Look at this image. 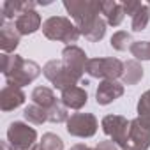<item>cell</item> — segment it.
Masks as SVG:
<instances>
[{"instance_id":"2e32d148","label":"cell","mask_w":150,"mask_h":150,"mask_svg":"<svg viewBox=\"0 0 150 150\" xmlns=\"http://www.w3.org/2000/svg\"><path fill=\"white\" fill-rule=\"evenodd\" d=\"M101 13L106 16V23L111 25V27H118L125 18L122 2H113V0L101 2Z\"/></svg>"},{"instance_id":"5b68a950","label":"cell","mask_w":150,"mask_h":150,"mask_svg":"<svg viewBox=\"0 0 150 150\" xmlns=\"http://www.w3.org/2000/svg\"><path fill=\"white\" fill-rule=\"evenodd\" d=\"M42 72H44V76L53 83V87H55V88H60V90H65V88H69V87H74L78 81H83L81 78L76 76V74H72V72L64 65L62 60H50V62L44 65Z\"/></svg>"},{"instance_id":"4dcf8cb0","label":"cell","mask_w":150,"mask_h":150,"mask_svg":"<svg viewBox=\"0 0 150 150\" xmlns=\"http://www.w3.org/2000/svg\"><path fill=\"white\" fill-rule=\"evenodd\" d=\"M30 150H44V148H42V146H41V145H34V146H32V148H30Z\"/></svg>"},{"instance_id":"83f0119b","label":"cell","mask_w":150,"mask_h":150,"mask_svg":"<svg viewBox=\"0 0 150 150\" xmlns=\"http://www.w3.org/2000/svg\"><path fill=\"white\" fill-rule=\"evenodd\" d=\"M94 150H122L117 143H113V141H101Z\"/></svg>"},{"instance_id":"ffe728a7","label":"cell","mask_w":150,"mask_h":150,"mask_svg":"<svg viewBox=\"0 0 150 150\" xmlns=\"http://www.w3.org/2000/svg\"><path fill=\"white\" fill-rule=\"evenodd\" d=\"M148 21H150V7L143 4V6L138 9V13L131 18V27H132L134 32H141V30L146 28Z\"/></svg>"},{"instance_id":"7a4b0ae2","label":"cell","mask_w":150,"mask_h":150,"mask_svg":"<svg viewBox=\"0 0 150 150\" xmlns=\"http://www.w3.org/2000/svg\"><path fill=\"white\" fill-rule=\"evenodd\" d=\"M42 34L50 41H62L67 46H72V42H76L81 35L78 27L71 23V20L64 16H51L42 23Z\"/></svg>"},{"instance_id":"7402d4cb","label":"cell","mask_w":150,"mask_h":150,"mask_svg":"<svg viewBox=\"0 0 150 150\" xmlns=\"http://www.w3.org/2000/svg\"><path fill=\"white\" fill-rule=\"evenodd\" d=\"M132 42H134V41H132L131 34L125 32V30H118V32H115V34L111 35V48L117 50V51H125L127 48L131 50Z\"/></svg>"},{"instance_id":"8992f818","label":"cell","mask_w":150,"mask_h":150,"mask_svg":"<svg viewBox=\"0 0 150 150\" xmlns=\"http://www.w3.org/2000/svg\"><path fill=\"white\" fill-rule=\"evenodd\" d=\"M129 127H131V122L122 115H108L103 118V131L122 150L129 143Z\"/></svg>"},{"instance_id":"d4e9b609","label":"cell","mask_w":150,"mask_h":150,"mask_svg":"<svg viewBox=\"0 0 150 150\" xmlns=\"http://www.w3.org/2000/svg\"><path fill=\"white\" fill-rule=\"evenodd\" d=\"M39 145H41L44 150H62V148H64V143H62L60 136H57V134H53V132H46V134L42 136V139H41Z\"/></svg>"},{"instance_id":"44dd1931","label":"cell","mask_w":150,"mask_h":150,"mask_svg":"<svg viewBox=\"0 0 150 150\" xmlns=\"http://www.w3.org/2000/svg\"><path fill=\"white\" fill-rule=\"evenodd\" d=\"M104 34H106V20H103L101 16L92 23V27L87 30V32H83L81 35H85V39H88L90 42H97V41H101L103 37H104Z\"/></svg>"},{"instance_id":"d6986e66","label":"cell","mask_w":150,"mask_h":150,"mask_svg":"<svg viewBox=\"0 0 150 150\" xmlns=\"http://www.w3.org/2000/svg\"><path fill=\"white\" fill-rule=\"evenodd\" d=\"M23 117H25L27 122H30L34 125H41L48 120V111L44 108L37 106V104H30L23 110Z\"/></svg>"},{"instance_id":"3957f363","label":"cell","mask_w":150,"mask_h":150,"mask_svg":"<svg viewBox=\"0 0 150 150\" xmlns=\"http://www.w3.org/2000/svg\"><path fill=\"white\" fill-rule=\"evenodd\" d=\"M64 7L74 18L81 34L92 27L101 13V2H92V0H71V2H64Z\"/></svg>"},{"instance_id":"f546056e","label":"cell","mask_w":150,"mask_h":150,"mask_svg":"<svg viewBox=\"0 0 150 150\" xmlns=\"http://www.w3.org/2000/svg\"><path fill=\"white\" fill-rule=\"evenodd\" d=\"M2 150H14V148H13L7 141H4V143H2Z\"/></svg>"},{"instance_id":"1f68e13d","label":"cell","mask_w":150,"mask_h":150,"mask_svg":"<svg viewBox=\"0 0 150 150\" xmlns=\"http://www.w3.org/2000/svg\"><path fill=\"white\" fill-rule=\"evenodd\" d=\"M148 7H150V2H148Z\"/></svg>"},{"instance_id":"f1b7e54d","label":"cell","mask_w":150,"mask_h":150,"mask_svg":"<svg viewBox=\"0 0 150 150\" xmlns=\"http://www.w3.org/2000/svg\"><path fill=\"white\" fill-rule=\"evenodd\" d=\"M71 150H92V148H88V146H87V145H83V143H78V145L71 146Z\"/></svg>"},{"instance_id":"30bf717a","label":"cell","mask_w":150,"mask_h":150,"mask_svg":"<svg viewBox=\"0 0 150 150\" xmlns=\"http://www.w3.org/2000/svg\"><path fill=\"white\" fill-rule=\"evenodd\" d=\"M150 146V129H146L138 118L131 122L129 143L124 150H146Z\"/></svg>"},{"instance_id":"ba28073f","label":"cell","mask_w":150,"mask_h":150,"mask_svg":"<svg viewBox=\"0 0 150 150\" xmlns=\"http://www.w3.org/2000/svg\"><path fill=\"white\" fill-rule=\"evenodd\" d=\"M97 118L92 113H74L67 120V132L78 138H90L97 132Z\"/></svg>"},{"instance_id":"cb8c5ba5","label":"cell","mask_w":150,"mask_h":150,"mask_svg":"<svg viewBox=\"0 0 150 150\" xmlns=\"http://www.w3.org/2000/svg\"><path fill=\"white\" fill-rule=\"evenodd\" d=\"M48 120L53 122V124H60V122H67L69 120V113H67V108L64 104H55L53 108L48 110Z\"/></svg>"},{"instance_id":"e0dca14e","label":"cell","mask_w":150,"mask_h":150,"mask_svg":"<svg viewBox=\"0 0 150 150\" xmlns=\"http://www.w3.org/2000/svg\"><path fill=\"white\" fill-rule=\"evenodd\" d=\"M143 78V67L138 60H127L124 64L122 72V85H136Z\"/></svg>"},{"instance_id":"277c9868","label":"cell","mask_w":150,"mask_h":150,"mask_svg":"<svg viewBox=\"0 0 150 150\" xmlns=\"http://www.w3.org/2000/svg\"><path fill=\"white\" fill-rule=\"evenodd\" d=\"M87 72L92 78H101L104 80H113L117 81V78H122L124 72V64L118 58H90L87 64Z\"/></svg>"},{"instance_id":"5bb4252c","label":"cell","mask_w":150,"mask_h":150,"mask_svg":"<svg viewBox=\"0 0 150 150\" xmlns=\"http://www.w3.org/2000/svg\"><path fill=\"white\" fill-rule=\"evenodd\" d=\"M88 101V96H87V90L81 88V87H69L65 90H62V104L65 108H71V110H81Z\"/></svg>"},{"instance_id":"8fae6325","label":"cell","mask_w":150,"mask_h":150,"mask_svg":"<svg viewBox=\"0 0 150 150\" xmlns=\"http://www.w3.org/2000/svg\"><path fill=\"white\" fill-rule=\"evenodd\" d=\"M124 94V85L118 83V81H113V80H104L99 83V88L96 92V101L97 104L101 106H106L110 103H113L115 99L122 97Z\"/></svg>"},{"instance_id":"52a82bcc","label":"cell","mask_w":150,"mask_h":150,"mask_svg":"<svg viewBox=\"0 0 150 150\" xmlns=\"http://www.w3.org/2000/svg\"><path fill=\"white\" fill-rule=\"evenodd\" d=\"M37 132L23 122H13L7 129V143L14 150H30L35 145Z\"/></svg>"},{"instance_id":"6da1fadb","label":"cell","mask_w":150,"mask_h":150,"mask_svg":"<svg viewBox=\"0 0 150 150\" xmlns=\"http://www.w3.org/2000/svg\"><path fill=\"white\" fill-rule=\"evenodd\" d=\"M2 72L6 76L7 85H14L21 88L32 83L39 76L41 67L34 60H25L20 55L2 53Z\"/></svg>"},{"instance_id":"4316f807","label":"cell","mask_w":150,"mask_h":150,"mask_svg":"<svg viewBox=\"0 0 150 150\" xmlns=\"http://www.w3.org/2000/svg\"><path fill=\"white\" fill-rule=\"evenodd\" d=\"M141 6H143V4H141V2H138V0H127V2H122L124 13H125V14H129L131 18L138 13V9H139Z\"/></svg>"},{"instance_id":"4fadbf2b","label":"cell","mask_w":150,"mask_h":150,"mask_svg":"<svg viewBox=\"0 0 150 150\" xmlns=\"http://www.w3.org/2000/svg\"><path fill=\"white\" fill-rule=\"evenodd\" d=\"M20 39H21V34L18 32V28H16L14 23L6 21L2 27H0V48H2L4 53L11 55L18 48Z\"/></svg>"},{"instance_id":"7c38bea8","label":"cell","mask_w":150,"mask_h":150,"mask_svg":"<svg viewBox=\"0 0 150 150\" xmlns=\"http://www.w3.org/2000/svg\"><path fill=\"white\" fill-rule=\"evenodd\" d=\"M25 103V94L20 87L6 85L0 92V108L2 111H13Z\"/></svg>"},{"instance_id":"9c48e42d","label":"cell","mask_w":150,"mask_h":150,"mask_svg":"<svg viewBox=\"0 0 150 150\" xmlns=\"http://www.w3.org/2000/svg\"><path fill=\"white\" fill-rule=\"evenodd\" d=\"M62 62L72 74H76L78 78L83 80V71H87L88 58H87V53L80 46H74V44L65 46L62 51Z\"/></svg>"},{"instance_id":"ac0fdd59","label":"cell","mask_w":150,"mask_h":150,"mask_svg":"<svg viewBox=\"0 0 150 150\" xmlns=\"http://www.w3.org/2000/svg\"><path fill=\"white\" fill-rule=\"evenodd\" d=\"M32 101H34V104L44 108L46 111L58 103L57 97H55V92L51 88H48V87H35L32 90Z\"/></svg>"},{"instance_id":"603a6c76","label":"cell","mask_w":150,"mask_h":150,"mask_svg":"<svg viewBox=\"0 0 150 150\" xmlns=\"http://www.w3.org/2000/svg\"><path fill=\"white\" fill-rule=\"evenodd\" d=\"M131 53L138 60H150V41H134Z\"/></svg>"},{"instance_id":"484cf974","label":"cell","mask_w":150,"mask_h":150,"mask_svg":"<svg viewBox=\"0 0 150 150\" xmlns=\"http://www.w3.org/2000/svg\"><path fill=\"white\" fill-rule=\"evenodd\" d=\"M138 115H150V90H146L138 101Z\"/></svg>"},{"instance_id":"9a60e30c","label":"cell","mask_w":150,"mask_h":150,"mask_svg":"<svg viewBox=\"0 0 150 150\" xmlns=\"http://www.w3.org/2000/svg\"><path fill=\"white\" fill-rule=\"evenodd\" d=\"M14 25L21 35H28V34H34L41 28V16L35 11H30V13L18 16L14 20Z\"/></svg>"}]
</instances>
